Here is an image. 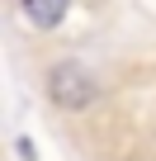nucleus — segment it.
<instances>
[{
  "label": "nucleus",
  "instance_id": "f257e3e1",
  "mask_svg": "<svg viewBox=\"0 0 156 161\" xmlns=\"http://www.w3.org/2000/svg\"><path fill=\"white\" fill-rule=\"evenodd\" d=\"M95 95H100V86H95V76L81 62H57V66H47V100L57 109L81 114V109L95 104Z\"/></svg>",
  "mask_w": 156,
  "mask_h": 161
},
{
  "label": "nucleus",
  "instance_id": "f03ea898",
  "mask_svg": "<svg viewBox=\"0 0 156 161\" xmlns=\"http://www.w3.org/2000/svg\"><path fill=\"white\" fill-rule=\"evenodd\" d=\"M19 10H24V19H29L38 33H47V29H57V24L66 19L71 0H19Z\"/></svg>",
  "mask_w": 156,
  "mask_h": 161
},
{
  "label": "nucleus",
  "instance_id": "7ed1b4c3",
  "mask_svg": "<svg viewBox=\"0 0 156 161\" xmlns=\"http://www.w3.org/2000/svg\"><path fill=\"white\" fill-rule=\"evenodd\" d=\"M14 152H19L24 161H33V142H29V137H19V142H14Z\"/></svg>",
  "mask_w": 156,
  "mask_h": 161
}]
</instances>
